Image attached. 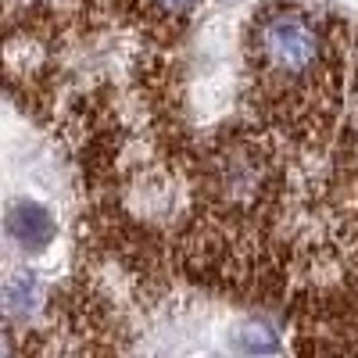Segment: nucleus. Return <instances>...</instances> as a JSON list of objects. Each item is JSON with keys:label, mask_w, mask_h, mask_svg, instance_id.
<instances>
[{"label": "nucleus", "mask_w": 358, "mask_h": 358, "mask_svg": "<svg viewBox=\"0 0 358 358\" xmlns=\"http://www.w3.org/2000/svg\"><path fill=\"white\" fill-rule=\"evenodd\" d=\"M258 54L273 76L287 83H301L319 72L326 57V40L305 11L276 8L258 25Z\"/></svg>", "instance_id": "f257e3e1"}, {"label": "nucleus", "mask_w": 358, "mask_h": 358, "mask_svg": "<svg viewBox=\"0 0 358 358\" xmlns=\"http://www.w3.org/2000/svg\"><path fill=\"white\" fill-rule=\"evenodd\" d=\"M4 229L11 236V244L25 255H40L54 244L57 236V222H54V212L47 204L33 201V197H15L8 204V219H4Z\"/></svg>", "instance_id": "f03ea898"}, {"label": "nucleus", "mask_w": 358, "mask_h": 358, "mask_svg": "<svg viewBox=\"0 0 358 358\" xmlns=\"http://www.w3.org/2000/svg\"><path fill=\"white\" fill-rule=\"evenodd\" d=\"M40 308H43V280L36 273H29V268L8 276V283H4V315L15 319V322H29V319H36Z\"/></svg>", "instance_id": "7ed1b4c3"}, {"label": "nucleus", "mask_w": 358, "mask_h": 358, "mask_svg": "<svg viewBox=\"0 0 358 358\" xmlns=\"http://www.w3.org/2000/svg\"><path fill=\"white\" fill-rule=\"evenodd\" d=\"M236 348L248 351V355H273L283 344H280L276 330L268 322H251V326H244V330H241V337H236Z\"/></svg>", "instance_id": "20e7f679"}, {"label": "nucleus", "mask_w": 358, "mask_h": 358, "mask_svg": "<svg viewBox=\"0 0 358 358\" xmlns=\"http://www.w3.org/2000/svg\"><path fill=\"white\" fill-rule=\"evenodd\" d=\"M155 4H158L162 11H169V15H187L197 0H155Z\"/></svg>", "instance_id": "39448f33"}]
</instances>
